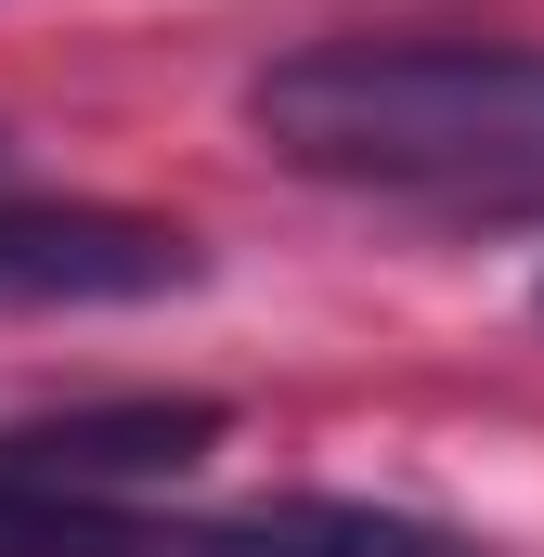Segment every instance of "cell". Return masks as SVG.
<instances>
[{"label":"cell","instance_id":"6da1fadb","mask_svg":"<svg viewBox=\"0 0 544 557\" xmlns=\"http://www.w3.org/2000/svg\"><path fill=\"white\" fill-rule=\"evenodd\" d=\"M247 131L311 182L544 195V52L506 39H311L247 78Z\"/></svg>","mask_w":544,"mask_h":557},{"label":"cell","instance_id":"7a4b0ae2","mask_svg":"<svg viewBox=\"0 0 544 557\" xmlns=\"http://www.w3.org/2000/svg\"><path fill=\"white\" fill-rule=\"evenodd\" d=\"M0 557H480V545L390 519V506H324V493L169 519L156 493H13L0 480Z\"/></svg>","mask_w":544,"mask_h":557},{"label":"cell","instance_id":"3957f363","mask_svg":"<svg viewBox=\"0 0 544 557\" xmlns=\"http://www.w3.org/2000/svg\"><path fill=\"white\" fill-rule=\"evenodd\" d=\"M208 273L182 221L91 208V195H0V298L13 311H104V298H182Z\"/></svg>","mask_w":544,"mask_h":557},{"label":"cell","instance_id":"277c9868","mask_svg":"<svg viewBox=\"0 0 544 557\" xmlns=\"http://www.w3.org/2000/svg\"><path fill=\"white\" fill-rule=\"evenodd\" d=\"M208 441H221V403H91L52 428H0V480L13 493H169Z\"/></svg>","mask_w":544,"mask_h":557}]
</instances>
